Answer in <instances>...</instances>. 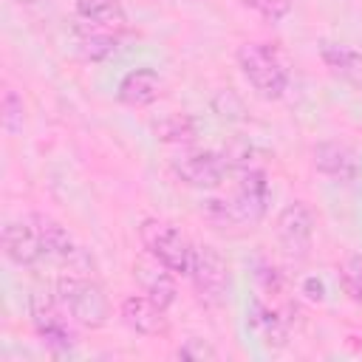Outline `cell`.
Masks as SVG:
<instances>
[{
  "label": "cell",
  "mask_w": 362,
  "mask_h": 362,
  "mask_svg": "<svg viewBox=\"0 0 362 362\" xmlns=\"http://www.w3.org/2000/svg\"><path fill=\"white\" fill-rule=\"evenodd\" d=\"M238 68L252 90L263 99H280L288 90V68L283 54L269 42H240L235 51Z\"/></svg>",
  "instance_id": "1"
},
{
  "label": "cell",
  "mask_w": 362,
  "mask_h": 362,
  "mask_svg": "<svg viewBox=\"0 0 362 362\" xmlns=\"http://www.w3.org/2000/svg\"><path fill=\"white\" fill-rule=\"evenodd\" d=\"M54 294L68 308V314L76 320V325H82V328H102L110 320L107 294L88 274H68L65 272L62 277H57Z\"/></svg>",
  "instance_id": "2"
},
{
  "label": "cell",
  "mask_w": 362,
  "mask_h": 362,
  "mask_svg": "<svg viewBox=\"0 0 362 362\" xmlns=\"http://www.w3.org/2000/svg\"><path fill=\"white\" fill-rule=\"evenodd\" d=\"M141 246L150 257H156L161 266H167L173 274H189L195 243L170 221L161 218H144L139 223Z\"/></svg>",
  "instance_id": "3"
},
{
  "label": "cell",
  "mask_w": 362,
  "mask_h": 362,
  "mask_svg": "<svg viewBox=\"0 0 362 362\" xmlns=\"http://www.w3.org/2000/svg\"><path fill=\"white\" fill-rule=\"evenodd\" d=\"M31 325L54 354H68L76 348V339H79L76 320L68 314V308L59 303L57 294H48V291L31 294Z\"/></svg>",
  "instance_id": "4"
},
{
  "label": "cell",
  "mask_w": 362,
  "mask_h": 362,
  "mask_svg": "<svg viewBox=\"0 0 362 362\" xmlns=\"http://www.w3.org/2000/svg\"><path fill=\"white\" fill-rule=\"evenodd\" d=\"M192 280V288H195V297L209 305V308H218L226 303V294H229V263L223 260V255L209 246V243H198L195 252H192V266H189V274Z\"/></svg>",
  "instance_id": "5"
},
{
  "label": "cell",
  "mask_w": 362,
  "mask_h": 362,
  "mask_svg": "<svg viewBox=\"0 0 362 362\" xmlns=\"http://www.w3.org/2000/svg\"><path fill=\"white\" fill-rule=\"evenodd\" d=\"M173 175L187 184V187H195V189H212L218 187L226 173L232 170V161L226 153H215V150H189V153H181L173 158L170 164Z\"/></svg>",
  "instance_id": "6"
},
{
  "label": "cell",
  "mask_w": 362,
  "mask_h": 362,
  "mask_svg": "<svg viewBox=\"0 0 362 362\" xmlns=\"http://www.w3.org/2000/svg\"><path fill=\"white\" fill-rule=\"evenodd\" d=\"M274 235L280 249L294 257V260H305L311 252V240H314V215L311 206L305 201H288L274 221Z\"/></svg>",
  "instance_id": "7"
},
{
  "label": "cell",
  "mask_w": 362,
  "mask_h": 362,
  "mask_svg": "<svg viewBox=\"0 0 362 362\" xmlns=\"http://www.w3.org/2000/svg\"><path fill=\"white\" fill-rule=\"evenodd\" d=\"M238 223H257L266 215L269 206V178L263 170L257 167H240L238 173V184H235V195L229 198Z\"/></svg>",
  "instance_id": "8"
},
{
  "label": "cell",
  "mask_w": 362,
  "mask_h": 362,
  "mask_svg": "<svg viewBox=\"0 0 362 362\" xmlns=\"http://www.w3.org/2000/svg\"><path fill=\"white\" fill-rule=\"evenodd\" d=\"M3 255L14 263V266H37L42 257H45V249H42V238H40V229L34 223V218H17V221H8L3 226Z\"/></svg>",
  "instance_id": "9"
},
{
  "label": "cell",
  "mask_w": 362,
  "mask_h": 362,
  "mask_svg": "<svg viewBox=\"0 0 362 362\" xmlns=\"http://www.w3.org/2000/svg\"><path fill=\"white\" fill-rule=\"evenodd\" d=\"M133 277L136 283L141 286V294H147L153 303H158L161 308H170L175 303V280H173V272L167 266H161L156 257L144 255V257H136L133 260Z\"/></svg>",
  "instance_id": "10"
},
{
  "label": "cell",
  "mask_w": 362,
  "mask_h": 362,
  "mask_svg": "<svg viewBox=\"0 0 362 362\" xmlns=\"http://www.w3.org/2000/svg\"><path fill=\"white\" fill-rule=\"evenodd\" d=\"M122 320H124V325H130L136 334H144V337H161L170 328L167 308L153 303L147 294L124 297L122 300Z\"/></svg>",
  "instance_id": "11"
},
{
  "label": "cell",
  "mask_w": 362,
  "mask_h": 362,
  "mask_svg": "<svg viewBox=\"0 0 362 362\" xmlns=\"http://www.w3.org/2000/svg\"><path fill=\"white\" fill-rule=\"evenodd\" d=\"M246 325L269 348H283L288 342V322H286V317H280V311L274 305H269L263 297H252V303L246 308Z\"/></svg>",
  "instance_id": "12"
},
{
  "label": "cell",
  "mask_w": 362,
  "mask_h": 362,
  "mask_svg": "<svg viewBox=\"0 0 362 362\" xmlns=\"http://www.w3.org/2000/svg\"><path fill=\"white\" fill-rule=\"evenodd\" d=\"M311 161L322 175L337 178V181H354L359 175L356 153L342 141H320V144H314Z\"/></svg>",
  "instance_id": "13"
},
{
  "label": "cell",
  "mask_w": 362,
  "mask_h": 362,
  "mask_svg": "<svg viewBox=\"0 0 362 362\" xmlns=\"http://www.w3.org/2000/svg\"><path fill=\"white\" fill-rule=\"evenodd\" d=\"M119 40L122 34L110 31V28H102L96 23H88L82 17H76L74 23V42H76V51L90 59V62H102V59H110L116 51H119Z\"/></svg>",
  "instance_id": "14"
},
{
  "label": "cell",
  "mask_w": 362,
  "mask_h": 362,
  "mask_svg": "<svg viewBox=\"0 0 362 362\" xmlns=\"http://www.w3.org/2000/svg\"><path fill=\"white\" fill-rule=\"evenodd\" d=\"M161 76L153 68H133L130 74L122 76L119 82V102H124L127 107H147L161 96Z\"/></svg>",
  "instance_id": "15"
},
{
  "label": "cell",
  "mask_w": 362,
  "mask_h": 362,
  "mask_svg": "<svg viewBox=\"0 0 362 362\" xmlns=\"http://www.w3.org/2000/svg\"><path fill=\"white\" fill-rule=\"evenodd\" d=\"M320 59L342 79H362V51H356L348 42L320 40Z\"/></svg>",
  "instance_id": "16"
},
{
  "label": "cell",
  "mask_w": 362,
  "mask_h": 362,
  "mask_svg": "<svg viewBox=\"0 0 362 362\" xmlns=\"http://www.w3.org/2000/svg\"><path fill=\"white\" fill-rule=\"evenodd\" d=\"M76 17L96 23L102 28H110L116 34L127 28V14L119 0H76Z\"/></svg>",
  "instance_id": "17"
},
{
  "label": "cell",
  "mask_w": 362,
  "mask_h": 362,
  "mask_svg": "<svg viewBox=\"0 0 362 362\" xmlns=\"http://www.w3.org/2000/svg\"><path fill=\"white\" fill-rule=\"evenodd\" d=\"M153 133H156V139H161V141L187 144V141L195 139V119L187 116V113H170V116L153 122Z\"/></svg>",
  "instance_id": "18"
},
{
  "label": "cell",
  "mask_w": 362,
  "mask_h": 362,
  "mask_svg": "<svg viewBox=\"0 0 362 362\" xmlns=\"http://www.w3.org/2000/svg\"><path fill=\"white\" fill-rule=\"evenodd\" d=\"M339 286L351 303H362V255L354 252L339 266Z\"/></svg>",
  "instance_id": "19"
},
{
  "label": "cell",
  "mask_w": 362,
  "mask_h": 362,
  "mask_svg": "<svg viewBox=\"0 0 362 362\" xmlns=\"http://www.w3.org/2000/svg\"><path fill=\"white\" fill-rule=\"evenodd\" d=\"M0 122H3V130L8 136H17L23 133V122H25V105H23V96L11 88H6L3 93V105H0Z\"/></svg>",
  "instance_id": "20"
},
{
  "label": "cell",
  "mask_w": 362,
  "mask_h": 362,
  "mask_svg": "<svg viewBox=\"0 0 362 362\" xmlns=\"http://www.w3.org/2000/svg\"><path fill=\"white\" fill-rule=\"evenodd\" d=\"M238 6L255 11L266 23H280L291 14V0H238Z\"/></svg>",
  "instance_id": "21"
},
{
  "label": "cell",
  "mask_w": 362,
  "mask_h": 362,
  "mask_svg": "<svg viewBox=\"0 0 362 362\" xmlns=\"http://www.w3.org/2000/svg\"><path fill=\"white\" fill-rule=\"evenodd\" d=\"M175 356L178 359H189V362H204V359H218V351H215V345L209 339L189 337L175 348Z\"/></svg>",
  "instance_id": "22"
},
{
  "label": "cell",
  "mask_w": 362,
  "mask_h": 362,
  "mask_svg": "<svg viewBox=\"0 0 362 362\" xmlns=\"http://www.w3.org/2000/svg\"><path fill=\"white\" fill-rule=\"evenodd\" d=\"M303 291H305L311 300H317V303H320V300H325V288H322V283H320V280H314V277H308V280L303 283Z\"/></svg>",
  "instance_id": "23"
},
{
  "label": "cell",
  "mask_w": 362,
  "mask_h": 362,
  "mask_svg": "<svg viewBox=\"0 0 362 362\" xmlns=\"http://www.w3.org/2000/svg\"><path fill=\"white\" fill-rule=\"evenodd\" d=\"M359 354H362V351H359Z\"/></svg>",
  "instance_id": "24"
}]
</instances>
